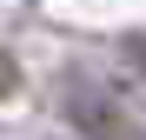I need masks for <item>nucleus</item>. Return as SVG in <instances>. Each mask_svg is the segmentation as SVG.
I'll return each mask as SVG.
<instances>
[{"label": "nucleus", "mask_w": 146, "mask_h": 140, "mask_svg": "<svg viewBox=\"0 0 146 140\" xmlns=\"http://www.w3.org/2000/svg\"><path fill=\"white\" fill-rule=\"evenodd\" d=\"M126 60H133V67H146V33H133V40H126Z\"/></svg>", "instance_id": "f257e3e1"}, {"label": "nucleus", "mask_w": 146, "mask_h": 140, "mask_svg": "<svg viewBox=\"0 0 146 140\" xmlns=\"http://www.w3.org/2000/svg\"><path fill=\"white\" fill-rule=\"evenodd\" d=\"M7 87H13V60L0 54V93H7Z\"/></svg>", "instance_id": "f03ea898"}]
</instances>
